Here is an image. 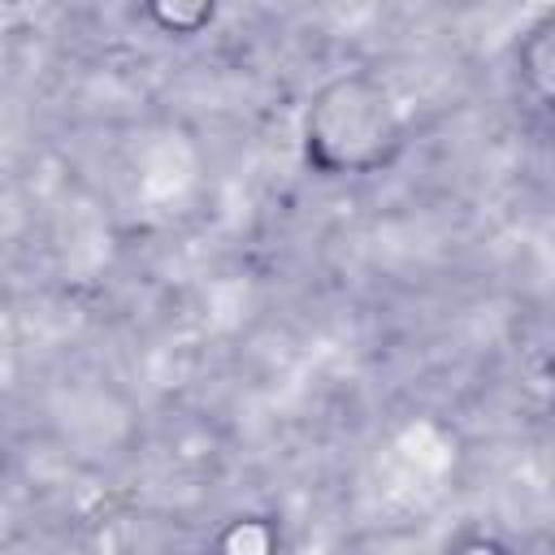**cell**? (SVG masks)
<instances>
[{
  "mask_svg": "<svg viewBox=\"0 0 555 555\" xmlns=\"http://www.w3.org/2000/svg\"><path fill=\"white\" fill-rule=\"evenodd\" d=\"M403 147V117L390 91L369 74L330 78L304 113V156L325 178H364Z\"/></svg>",
  "mask_w": 555,
  "mask_h": 555,
  "instance_id": "6da1fadb",
  "label": "cell"
},
{
  "mask_svg": "<svg viewBox=\"0 0 555 555\" xmlns=\"http://www.w3.org/2000/svg\"><path fill=\"white\" fill-rule=\"evenodd\" d=\"M551 65H555V35H551V22L542 17L520 39V78L538 100L551 95Z\"/></svg>",
  "mask_w": 555,
  "mask_h": 555,
  "instance_id": "7a4b0ae2",
  "label": "cell"
},
{
  "mask_svg": "<svg viewBox=\"0 0 555 555\" xmlns=\"http://www.w3.org/2000/svg\"><path fill=\"white\" fill-rule=\"evenodd\" d=\"M143 4H147V17L173 39L199 35L217 13V0H143Z\"/></svg>",
  "mask_w": 555,
  "mask_h": 555,
  "instance_id": "3957f363",
  "label": "cell"
},
{
  "mask_svg": "<svg viewBox=\"0 0 555 555\" xmlns=\"http://www.w3.org/2000/svg\"><path fill=\"white\" fill-rule=\"evenodd\" d=\"M264 520H234L230 533H221V546L225 551H269L273 546V533H260Z\"/></svg>",
  "mask_w": 555,
  "mask_h": 555,
  "instance_id": "277c9868",
  "label": "cell"
}]
</instances>
